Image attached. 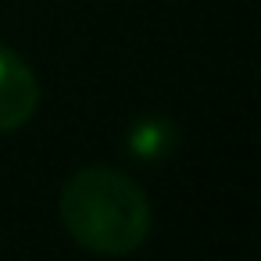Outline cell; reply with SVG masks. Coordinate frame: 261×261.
<instances>
[{
    "mask_svg": "<svg viewBox=\"0 0 261 261\" xmlns=\"http://www.w3.org/2000/svg\"><path fill=\"white\" fill-rule=\"evenodd\" d=\"M40 104V83L33 68L15 54L0 47V133L22 129Z\"/></svg>",
    "mask_w": 261,
    "mask_h": 261,
    "instance_id": "7a4b0ae2",
    "label": "cell"
},
{
    "mask_svg": "<svg viewBox=\"0 0 261 261\" xmlns=\"http://www.w3.org/2000/svg\"><path fill=\"white\" fill-rule=\"evenodd\" d=\"M68 236L93 254H133L150 232L147 193L115 168L93 165L75 172L58 200Z\"/></svg>",
    "mask_w": 261,
    "mask_h": 261,
    "instance_id": "6da1fadb",
    "label": "cell"
},
{
    "mask_svg": "<svg viewBox=\"0 0 261 261\" xmlns=\"http://www.w3.org/2000/svg\"><path fill=\"white\" fill-rule=\"evenodd\" d=\"M175 143H179V133H175V125H172L168 118H161V115H147V118H140V122L129 129V154L140 158V161H158V158H165Z\"/></svg>",
    "mask_w": 261,
    "mask_h": 261,
    "instance_id": "3957f363",
    "label": "cell"
}]
</instances>
